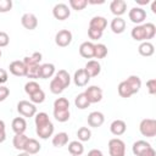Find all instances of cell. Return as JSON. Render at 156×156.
Returning <instances> with one entry per match:
<instances>
[{"label": "cell", "instance_id": "1", "mask_svg": "<svg viewBox=\"0 0 156 156\" xmlns=\"http://www.w3.org/2000/svg\"><path fill=\"white\" fill-rule=\"evenodd\" d=\"M132 151L135 156H156L155 149L146 140H136L132 146Z\"/></svg>", "mask_w": 156, "mask_h": 156}, {"label": "cell", "instance_id": "2", "mask_svg": "<svg viewBox=\"0 0 156 156\" xmlns=\"http://www.w3.org/2000/svg\"><path fill=\"white\" fill-rule=\"evenodd\" d=\"M139 130L141 135L146 138H154L156 135V119L154 118H144L139 124Z\"/></svg>", "mask_w": 156, "mask_h": 156}, {"label": "cell", "instance_id": "3", "mask_svg": "<svg viewBox=\"0 0 156 156\" xmlns=\"http://www.w3.org/2000/svg\"><path fill=\"white\" fill-rule=\"evenodd\" d=\"M107 146H108L110 156H124L126 155V144L119 138L110 139Z\"/></svg>", "mask_w": 156, "mask_h": 156}, {"label": "cell", "instance_id": "4", "mask_svg": "<svg viewBox=\"0 0 156 156\" xmlns=\"http://www.w3.org/2000/svg\"><path fill=\"white\" fill-rule=\"evenodd\" d=\"M17 111L23 117H34L35 113H37V107L30 101L21 100L17 104Z\"/></svg>", "mask_w": 156, "mask_h": 156}, {"label": "cell", "instance_id": "5", "mask_svg": "<svg viewBox=\"0 0 156 156\" xmlns=\"http://www.w3.org/2000/svg\"><path fill=\"white\" fill-rule=\"evenodd\" d=\"M88 101L90 104H96L100 102L102 100V89L98 85H90L87 88V90L84 91Z\"/></svg>", "mask_w": 156, "mask_h": 156}, {"label": "cell", "instance_id": "6", "mask_svg": "<svg viewBox=\"0 0 156 156\" xmlns=\"http://www.w3.org/2000/svg\"><path fill=\"white\" fill-rule=\"evenodd\" d=\"M128 17H129V20H130L133 23H135L136 26H139V24H141V23L146 20V11H145L143 7L135 6V7H132V9L129 10Z\"/></svg>", "mask_w": 156, "mask_h": 156}, {"label": "cell", "instance_id": "7", "mask_svg": "<svg viewBox=\"0 0 156 156\" xmlns=\"http://www.w3.org/2000/svg\"><path fill=\"white\" fill-rule=\"evenodd\" d=\"M52 15L56 20L58 21H65L67 20L69 16H71V10L68 7V5L63 4V2H60V4H56L52 9Z\"/></svg>", "mask_w": 156, "mask_h": 156}, {"label": "cell", "instance_id": "8", "mask_svg": "<svg viewBox=\"0 0 156 156\" xmlns=\"http://www.w3.org/2000/svg\"><path fill=\"white\" fill-rule=\"evenodd\" d=\"M72 41V33L68 29H61L55 35V43L60 48H66Z\"/></svg>", "mask_w": 156, "mask_h": 156}, {"label": "cell", "instance_id": "9", "mask_svg": "<svg viewBox=\"0 0 156 156\" xmlns=\"http://www.w3.org/2000/svg\"><path fill=\"white\" fill-rule=\"evenodd\" d=\"M21 23L22 26L28 29V30H33L38 27V18L34 13H30V12H26L22 15L21 17Z\"/></svg>", "mask_w": 156, "mask_h": 156}, {"label": "cell", "instance_id": "10", "mask_svg": "<svg viewBox=\"0 0 156 156\" xmlns=\"http://www.w3.org/2000/svg\"><path fill=\"white\" fill-rule=\"evenodd\" d=\"M9 71H10V73H12V74L16 76V77H26L27 67H26V65L23 63V61L15 60V61H12V62L10 63Z\"/></svg>", "mask_w": 156, "mask_h": 156}, {"label": "cell", "instance_id": "11", "mask_svg": "<svg viewBox=\"0 0 156 156\" xmlns=\"http://www.w3.org/2000/svg\"><path fill=\"white\" fill-rule=\"evenodd\" d=\"M105 122V116L102 112L100 111H93L88 115V124L89 127H93V128H98V127H101Z\"/></svg>", "mask_w": 156, "mask_h": 156}, {"label": "cell", "instance_id": "12", "mask_svg": "<svg viewBox=\"0 0 156 156\" xmlns=\"http://www.w3.org/2000/svg\"><path fill=\"white\" fill-rule=\"evenodd\" d=\"M110 10L115 17H121L127 12V2L124 0H113L110 4Z\"/></svg>", "mask_w": 156, "mask_h": 156}, {"label": "cell", "instance_id": "13", "mask_svg": "<svg viewBox=\"0 0 156 156\" xmlns=\"http://www.w3.org/2000/svg\"><path fill=\"white\" fill-rule=\"evenodd\" d=\"M90 80V77L88 76V73L85 72L84 68H79L74 72L73 76V82L77 87H85Z\"/></svg>", "mask_w": 156, "mask_h": 156}, {"label": "cell", "instance_id": "14", "mask_svg": "<svg viewBox=\"0 0 156 156\" xmlns=\"http://www.w3.org/2000/svg\"><path fill=\"white\" fill-rule=\"evenodd\" d=\"M84 69L88 73V76L90 78H93V77H96V76L100 74V72H101V65L99 63L98 60H89L85 63Z\"/></svg>", "mask_w": 156, "mask_h": 156}, {"label": "cell", "instance_id": "15", "mask_svg": "<svg viewBox=\"0 0 156 156\" xmlns=\"http://www.w3.org/2000/svg\"><path fill=\"white\" fill-rule=\"evenodd\" d=\"M110 130H111V133H112L113 135L119 136V135H122V134L126 133V130H127V124H126V122L122 121V119H115V121L110 124Z\"/></svg>", "mask_w": 156, "mask_h": 156}, {"label": "cell", "instance_id": "16", "mask_svg": "<svg viewBox=\"0 0 156 156\" xmlns=\"http://www.w3.org/2000/svg\"><path fill=\"white\" fill-rule=\"evenodd\" d=\"M54 129H55V127H54L52 122H50V123H48L45 126L37 127L35 128V132H37V134H38L39 138H41V139H49L50 136H52Z\"/></svg>", "mask_w": 156, "mask_h": 156}, {"label": "cell", "instance_id": "17", "mask_svg": "<svg viewBox=\"0 0 156 156\" xmlns=\"http://www.w3.org/2000/svg\"><path fill=\"white\" fill-rule=\"evenodd\" d=\"M11 127H12V130L15 132V134H23L27 129V122H26L24 117H16L12 119Z\"/></svg>", "mask_w": 156, "mask_h": 156}, {"label": "cell", "instance_id": "18", "mask_svg": "<svg viewBox=\"0 0 156 156\" xmlns=\"http://www.w3.org/2000/svg\"><path fill=\"white\" fill-rule=\"evenodd\" d=\"M106 27H107V20L102 16H94L89 22V28H94L100 32H104Z\"/></svg>", "mask_w": 156, "mask_h": 156}, {"label": "cell", "instance_id": "19", "mask_svg": "<svg viewBox=\"0 0 156 156\" xmlns=\"http://www.w3.org/2000/svg\"><path fill=\"white\" fill-rule=\"evenodd\" d=\"M79 54L84 58H93L94 57V44L91 41H84L79 46Z\"/></svg>", "mask_w": 156, "mask_h": 156}, {"label": "cell", "instance_id": "20", "mask_svg": "<svg viewBox=\"0 0 156 156\" xmlns=\"http://www.w3.org/2000/svg\"><path fill=\"white\" fill-rule=\"evenodd\" d=\"M54 74H55V65L54 63H43V65H40L39 78L48 79V78H51Z\"/></svg>", "mask_w": 156, "mask_h": 156}, {"label": "cell", "instance_id": "21", "mask_svg": "<svg viewBox=\"0 0 156 156\" xmlns=\"http://www.w3.org/2000/svg\"><path fill=\"white\" fill-rule=\"evenodd\" d=\"M110 28L115 34H121L126 29V21L122 17H115L110 23Z\"/></svg>", "mask_w": 156, "mask_h": 156}, {"label": "cell", "instance_id": "22", "mask_svg": "<svg viewBox=\"0 0 156 156\" xmlns=\"http://www.w3.org/2000/svg\"><path fill=\"white\" fill-rule=\"evenodd\" d=\"M138 51L141 56H145V57H149V56H152L154 52H155V46L151 41H141L140 45L138 46Z\"/></svg>", "mask_w": 156, "mask_h": 156}, {"label": "cell", "instance_id": "23", "mask_svg": "<svg viewBox=\"0 0 156 156\" xmlns=\"http://www.w3.org/2000/svg\"><path fill=\"white\" fill-rule=\"evenodd\" d=\"M51 143L55 147H62L68 144V134L66 132H60L52 136Z\"/></svg>", "mask_w": 156, "mask_h": 156}, {"label": "cell", "instance_id": "24", "mask_svg": "<svg viewBox=\"0 0 156 156\" xmlns=\"http://www.w3.org/2000/svg\"><path fill=\"white\" fill-rule=\"evenodd\" d=\"M27 141H28V136L24 133L23 134H15V136L12 139L13 147L16 150H20V151H24V147H26Z\"/></svg>", "mask_w": 156, "mask_h": 156}, {"label": "cell", "instance_id": "25", "mask_svg": "<svg viewBox=\"0 0 156 156\" xmlns=\"http://www.w3.org/2000/svg\"><path fill=\"white\" fill-rule=\"evenodd\" d=\"M41 149V145L39 144V141L34 138H28V141L26 144V147H24V152L29 154V155H34V154H38Z\"/></svg>", "mask_w": 156, "mask_h": 156}, {"label": "cell", "instance_id": "26", "mask_svg": "<svg viewBox=\"0 0 156 156\" xmlns=\"http://www.w3.org/2000/svg\"><path fill=\"white\" fill-rule=\"evenodd\" d=\"M68 152L72 156H80L84 152V146L82 144V141L79 140H73L68 143Z\"/></svg>", "mask_w": 156, "mask_h": 156}, {"label": "cell", "instance_id": "27", "mask_svg": "<svg viewBox=\"0 0 156 156\" xmlns=\"http://www.w3.org/2000/svg\"><path fill=\"white\" fill-rule=\"evenodd\" d=\"M55 78L62 84V87H63L65 89L68 88V85L71 84V76H69V73H68L66 69H60L58 72H56Z\"/></svg>", "mask_w": 156, "mask_h": 156}, {"label": "cell", "instance_id": "28", "mask_svg": "<svg viewBox=\"0 0 156 156\" xmlns=\"http://www.w3.org/2000/svg\"><path fill=\"white\" fill-rule=\"evenodd\" d=\"M126 82H127L128 85L130 87L133 94H136V93L140 90V88H141V79H140L138 76H135V74L129 76V77L126 79Z\"/></svg>", "mask_w": 156, "mask_h": 156}, {"label": "cell", "instance_id": "29", "mask_svg": "<svg viewBox=\"0 0 156 156\" xmlns=\"http://www.w3.org/2000/svg\"><path fill=\"white\" fill-rule=\"evenodd\" d=\"M130 35L132 38L135 40V41H146L145 40V32H144V27L143 24H139V26H135L132 32H130Z\"/></svg>", "mask_w": 156, "mask_h": 156}, {"label": "cell", "instance_id": "30", "mask_svg": "<svg viewBox=\"0 0 156 156\" xmlns=\"http://www.w3.org/2000/svg\"><path fill=\"white\" fill-rule=\"evenodd\" d=\"M117 90H118L119 96H121V98H124V99L130 98L132 95H134L133 91H132V89H130V87L128 85V83H127L126 80H122V82L118 84Z\"/></svg>", "mask_w": 156, "mask_h": 156}, {"label": "cell", "instance_id": "31", "mask_svg": "<svg viewBox=\"0 0 156 156\" xmlns=\"http://www.w3.org/2000/svg\"><path fill=\"white\" fill-rule=\"evenodd\" d=\"M107 46L105 44H101V43H98V44H94V57L95 58H105L107 56Z\"/></svg>", "mask_w": 156, "mask_h": 156}, {"label": "cell", "instance_id": "32", "mask_svg": "<svg viewBox=\"0 0 156 156\" xmlns=\"http://www.w3.org/2000/svg\"><path fill=\"white\" fill-rule=\"evenodd\" d=\"M41 57L43 55L40 52H33L30 56H26L23 57V63L26 66H33V65H40V61H41Z\"/></svg>", "mask_w": 156, "mask_h": 156}, {"label": "cell", "instance_id": "33", "mask_svg": "<svg viewBox=\"0 0 156 156\" xmlns=\"http://www.w3.org/2000/svg\"><path fill=\"white\" fill-rule=\"evenodd\" d=\"M74 105H76V107H78L79 110H85V108H88V107L90 106V102L88 101L85 94H84V93H80V94H78V95L74 98Z\"/></svg>", "mask_w": 156, "mask_h": 156}, {"label": "cell", "instance_id": "34", "mask_svg": "<svg viewBox=\"0 0 156 156\" xmlns=\"http://www.w3.org/2000/svg\"><path fill=\"white\" fill-rule=\"evenodd\" d=\"M144 27V32H145V40L149 41V39H152L156 35V26L151 22H146L143 23Z\"/></svg>", "mask_w": 156, "mask_h": 156}, {"label": "cell", "instance_id": "35", "mask_svg": "<svg viewBox=\"0 0 156 156\" xmlns=\"http://www.w3.org/2000/svg\"><path fill=\"white\" fill-rule=\"evenodd\" d=\"M54 117L57 122L65 123L69 119L71 112H69V110H54Z\"/></svg>", "mask_w": 156, "mask_h": 156}, {"label": "cell", "instance_id": "36", "mask_svg": "<svg viewBox=\"0 0 156 156\" xmlns=\"http://www.w3.org/2000/svg\"><path fill=\"white\" fill-rule=\"evenodd\" d=\"M34 122H35V127H41V126L50 123L51 121H50L49 115L46 112H38V113H35Z\"/></svg>", "mask_w": 156, "mask_h": 156}, {"label": "cell", "instance_id": "37", "mask_svg": "<svg viewBox=\"0 0 156 156\" xmlns=\"http://www.w3.org/2000/svg\"><path fill=\"white\" fill-rule=\"evenodd\" d=\"M77 136L79 141H88L91 138V130L88 127H80L77 132Z\"/></svg>", "mask_w": 156, "mask_h": 156}, {"label": "cell", "instance_id": "38", "mask_svg": "<svg viewBox=\"0 0 156 156\" xmlns=\"http://www.w3.org/2000/svg\"><path fill=\"white\" fill-rule=\"evenodd\" d=\"M27 67V73L26 77L30 78V79H38L39 78V69H40V65H33V66H26Z\"/></svg>", "mask_w": 156, "mask_h": 156}, {"label": "cell", "instance_id": "39", "mask_svg": "<svg viewBox=\"0 0 156 156\" xmlns=\"http://www.w3.org/2000/svg\"><path fill=\"white\" fill-rule=\"evenodd\" d=\"M49 89H50V91H51L52 94H55V95H58V94H61V93L65 90V88L62 87V84H61L56 78H52V79H51L50 85H49Z\"/></svg>", "mask_w": 156, "mask_h": 156}, {"label": "cell", "instance_id": "40", "mask_svg": "<svg viewBox=\"0 0 156 156\" xmlns=\"http://www.w3.org/2000/svg\"><path fill=\"white\" fill-rule=\"evenodd\" d=\"M39 89H41V88H40L39 83L35 82V80H29V82H27V83L24 84V91H26V94H28V95L34 94V93L38 91Z\"/></svg>", "mask_w": 156, "mask_h": 156}, {"label": "cell", "instance_id": "41", "mask_svg": "<svg viewBox=\"0 0 156 156\" xmlns=\"http://www.w3.org/2000/svg\"><path fill=\"white\" fill-rule=\"evenodd\" d=\"M29 99H30V102L32 104H41L45 101V93L43 89H39L38 91H35L34 94L29 95Z\"/></svg>", "mask_w": 156, "mask_h": 156}, {"label": "cell", "instance_id": "42", "mask_svg": "<svg viewBox=\"0 0 156 156\" xmlns=\"http://www.w3.org/2000/svg\"><path fill=\"white\" fill-rule=\"evenodd\" d=\"M54 110H69V101L66 98H57L54 101Z\"/></svg>", "mask_w": 156, "mask_h": 156}, {"label": "cell", "instance_id": "43", "mask_svg": "<svg viewBox=\"0 0 156 156\" xmlns=\"http://www.w3.org/2000/svg\"><path fill=\"white\" fill-rule=\"evenodd\" d=\"M69 6L76 11H82L88 6V0H69Z\"/></svg>", "mask_w": 156, "mask_h": 156}, {"label": "cell", "instance_id": "44", "mask_svg": "<svg viewBox=\"0 0 156 156\" xmlns=\"http://www.w3.org/2000/svg\"><path fill=\"white\" fill-rule=\"evenodd\" d=\"M12 9V1L11 0H0V12L5 13L9 12Z\"/></svg>", "mask_w": 156, "mask_h": 156}, {"label": "cell", "instance_id": "45", "mask_svg": "<svg viewBox=\"0 0 156 156\" xmlns=\"http://www.w3.org/2000/svg\"><path fill=\"white\" fill-rule=\"evenodd\" d=\"M88 37L91 40H99L102 37V32H100L98 29H94V28H88Z\"/></svg>", "mask_w": 156, "mask_h": 156}, {"label": "cell", "instance_id": "46", "mask_svg": "<svg viewBox=\"0 0 156 156\" xmlns=\"http://www.w3.org/2000/svg\"><path fill=\"white\" fill-rule=\"evenodd\" d=\"M146 88H147L149 94L155 95V94H156V79H155V78L149 79V80L146 82Z\"/></svg>", "mask_w": 156, "mask_h": 156}, {"label": "cell", "instance_id": "47", "mask_svg": "<svg viewBox=\"0 0 156 156\" xmlns=\"http://www.w3.org/2000/svg\"><path fill=\"white\" fill-rule=\"evenodd\" d=\"M10 43V37L6 32H0V48L7 46Z\"/></svg>", "mask_w": 156, "mask_h": 156}, {"label": "cell", "instance_id": "48", "mask_svg": "<svg viewBox=\"0 0 156 156\" xmlns=\"http://www.w3.org/2000/svg\"><path fill=\"white\" fill-rule=\"evenodd\" d=\"M10 95V89L5 85H0V101H4Z\"/></svg>", "mask_w": 156, "mask_h": 156}, {"label": "cell", "instance_id": "49", "mask_svg": "<svg viewBox=\"0 0 156 156\" xmlns=\"http://www.w3.org/2000/svg\"><path fill=\"white\" fill-rule=\"evenodd\" d=\"M7 78H9L7 71L4 69V68H0V85H2L4 83H6L7 82Z\"/></svg>", "mask_w": 156, "mask_h": 156}, {"label": "cell", "instance_id": "50", "mask_svg": "<svg viewBox=\"0 0 156 156\" xmlns=\"http://www.w3.org/2000/svg\"><path fill=\"white\" fill-rule=\"evenodd\" d=\"M87 156H104V154H102V151L99 150V149H91V150L88 152Z\"/></svg>", "mask_w": 156, "mask_h": 156}, {"label": "cell", "instance_id": "51", "mask_svg": "<svg viewBox=\"0 0 156 156\" xmlns=\"http://www.w3.org/2000/svg\"><path fill=\"white\" fill-rule=\"evenodd\" d=\"M105 1L104 0H100V1H96V0H88V4H91V5H99V4H104Z\"/></svg>", "mask_w": 156, "mask_h": 156}, {"label": "cell", "instance_id": "52", "mask_svg": "<svg viewBox=\"0 0 156 156\" xmlns=\"http://www.w3.org/2000/svg\"><path fill=\"white\" fill-rule=\"evenodd\" d=\"M6 139V132H0V144L4 143Z\"/></svg>", "mask_w": 156, "mask_h": 156}, {"label": "cell", "instance_id": "53", "mask_svg": "<svg viewBox=\"0 0 156 156\" xmlns=\"http://www.w3.org/2000/svg\"><path fill=\"white\" fill-rule=\"evenodd\" d=\"M6 129V126H5V122L2 119H0V132H5Z\"/></svg>", "mask_w": 156, "mask_h": 156}, {"label": "cell", "instance_id": "54", "mask_svg": "<svg viewBox=\"0 0 156 156\" xmlns=\"http://www.w3.org/2000/svg\"><path fill=\"white\" fill-rule=\"evenodd\" d=\"M151 11H152V13H156V1L151 2Z\"/></svg>", "mask_w": 156, "mask_h": 156}, {"label": "cell", "instance_id": "55", "mask_svg": "<svg viewBox=\"0 0 156 156\" xmlns=\"http://www.w3.org/2000/svg\"><path fill=\"white\" fill-rule=\"evenodd\" d=\"M150 1L149 0H146V1H136V4H139V5H147Z\"/></svg>", "mask_w": 156, "mask_h": 156}, {"label": "cell", "instance_id": "56", "mask_svg": "<svg viewBox=\"0 0 156 156\" xmlns=\"http://www.w3.org/2000/svg\"><path fill=\"white\" fill-rule=\"evenodd\" d=\"M17 156H30V155H29V154H27V152H24V151H23V152H20V154H18V155H17Z\"/></svg>", "mask_w": 156, "mask_h": 156}, {"label": "cell", "instance_id": "57", "mask_svg": "<svg viewBox=\"0 0 156 156\" xmlns=\"http://www.w3.org/2000/svg\"><path fill=\"white\" fill-rule=\"evenodd\" d=\"M1 55H2V52H1V49H0V57H1Z\"/></svg>", "mask_w": 156, "mask_h": 156}]
</instances>
